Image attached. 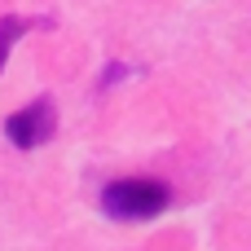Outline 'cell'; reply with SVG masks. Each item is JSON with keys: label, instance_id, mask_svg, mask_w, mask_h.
Returning <instances> with one entry per match:
<instances>
[{"label": "cell", "instance_id": "obj_1", "mask_svg": "<svg viewBox=\"0 0 251 251\" xmlns=\"http://www.w3.org/2000/svg\"><path fill=\"white\" fill-rule=\"evenodd\" d=\"M168 203H172V190L150 176H124L101 190V212L115 221H150V216L168 212Z\"/></svg>", "mask_w": 251, "mask_h": 251}, {"label": "cell", "instance_id": "obj_3", "mask_svg": "<svg viewBox=\"0 0 251 251\" xmlns=\"http://www.w3.org/2000/svg\"><path fill=\"white\" fill-rule=\"evenodd\" d=\"M31 26H53V22H49V18H22V13H4V18H0V71H4V62H9V49H13Z\"/></svg>", "mask_w": 251, "mask_h": 251}, {"label": "cell", "instance_id": "obj_2", "mask_svg": "<svg viewBox=\"0 0 251 251\" xmlns=\"http://www.w3.org/2000/svg\"><path fill=\"white\" fill-rule=\"evenodd\" d=\"M4 137L18 150H40L44 141H53L57 137V106H53V97H35L31 106L13 110L4 119Z\"/></svg>", "mask_w": 251, "mask_h": 251}]
</instances>
